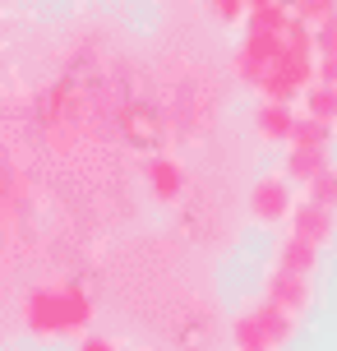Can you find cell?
Listing matches in <instances>:
<instances>
[{
  "mask_svg": "<svg viewBox=\"0 0 337 351\" xmlns=\"http://www.w3.org/2000/svg\"><path fill=\"white\" fill-rule=\"evenodd\" d=\"M92 305L88 287L74 278H42L18 296V324L23 333L37 342H65V337H84L92 333Z\"/></svg>",
  "mask_w": 337,
  "mask_h": 351,
  "instance_id": "6da1fadb",
  "label": "cell"
},
{
  "mask_svg": "<svg viewBox=\"0 0 337 351\" xmlns=\"http://www.w3.org/2000/svg\"><path fill=\"white\" fill-rule=\"evenodd\" d=\"M231 333H236V351H273L296 333V319L282 315L273 300H245L240 315L231 319Z\"/></svg>",
  "mask_w": 337,
  "mask_h": 351,
  "instance_id": "7a4b0ae2",
  "label": "cell"
},
{
  "mask_svg": "<svg viewBox=\"0 0 337 351\" xmlns=\"http://www.w3.org/2000/svg\"><path fill=\"white\" fill-rule=\"evenodd\" d=\"M245 213L249 222H259V227H273V222H291V213H296V194H291V180L282 171L277 176H259L245 194Z\"/></svg>",
  "mask_w": 337,
  "mask_h": 351,
  "instance_id": "3957f363",
  "label": "cell"
},
{
  "mask_svg": "<svg viewBox=\"0 0 337 351\" xmlns=\"http://www.w3.org/2000/svg\"><path fill=\"white\" fill-rule=\"evenodd\" d=\"M264 300H273L282 315L301 319L310 305H314V287H310V278H296V273H282V268H273L264 278Z\"/></svg>",
  "mask_w": 337,
  "mask_h": 351,
  "instance_id": "277c9868",
  "label": "cell"
},
{
  "mask_svg": "<svg viewBox=\"0 0 337 351\" xmlns=\"http://www.w3.org/2000/svg\"><path fill=\"white\" fill-rule=\"evenodd\" d=\"M249 121H254V134L264 143H286V148H291V134H296V121H301V116L286 102H259Z\"/></svg>",
  "mask_w": 337,
  "mask_h": 351,
  "instance_id": "5b68a950",
  "label": "cell"
},
{
  "mask_svg": "<svg viewBox=\"0 0 337 351\" xmlns=\"http://www.w3.org/2000/svg\"><path fill=\"white\" fill-rule=\"evenodd\" d=\"M291 236H305V241H314V245H328L337 236V213H328L323 204H314V199H301L296 213H291Z\"/></svg>",
  "mask_w": 337,
  "mask_h": 351,
  "instance_id": "8992f818",
  "label": "cell"
},
{
  "mask_svg": "<svg viewBox=\"0 0 337 351\" xmlns=\"http://www.w3.org/2000/svg\"><path fill=\"white\" fill-rule=\"evenodd\" d=\"M185 185H190V176H185V167H180L176 158H153L148 162V194H153L158 204H176L180 194H185Z\"/></svg>",
  "mask_w": 337,
  "mask_h": 351,
  "instance_id": "52a82bcc",
  "label": "cell"
},
{
  "mask_svg": "<svg viewBox=\"0 0 337 351\" xmlns=\"http://www.w3.org/2000/svg\"><path fill=\"white\" fill-rule=\"evenodd\" d=\"M323 171H333V153H328V148H286V162H282L286 180L314 185Z\"/></svg>",
  "mask_w": 337,
  "mask_h": 351,
  "instance_id": "ba28073f",
  "label": "cell"
},
{
  "mask_svg": "<svg viewBox=\"0 0 337 351\" xmlns=\"http://www.w3.org/2000/svg\"><path fill=\"white\" fill-rule=\"evenodd\" d=\"M314 263H319V245H314V241H305V236H291V231H286L282 241H277V268H282V273L310 278V273H314Z\"/></svg>",
  "mask_w": 337,
  "mask_h": 351,
  "instance_id": "9c48e42d",
  "label": "cell"
},
{
  "mask_svg": "<svg viewBox=\"0 0 337 351\" xmlns=\"http://www.w3.org/2000/svg\"><path fill=\"white\" fill-rule=\"evenodd\" d=\"M314 47H319V84L337 88V19L314 33Z\"/></svg>",
  "mask_w": 337,
  "mask_h": 351,
  "instance_id": "30bf717a",
  "label": "cell"
},
{
  "mask_svg": "<svg viewBox=\"0 0 337 351\" xmlns=\"http://www.w3.org/2000/svg\"><path fill=\"white\" fill-rule=\"evenodd\" d=\"M305 116H314V121L337 130V88H328V84L310 88V93H305Z\"/></svg>",
  "mask_w": 337,
  "mask_h": 351,
  "instance_id": "8fae6325",
  "label": "cell"
},
{
  "mask_svg": "<svg viewBox=\"0 0 337 351\" xmlns=\"http://www.w3.org/2000/svg\"><path fill=\"white\" fill-rule=\"evenodd\" d=\"M328 143H333V125L314 121V116H301V121H296L291 148H328Z\"/></svg>",
  "mask_w": 337,
  "mask_h": 351,
  "instance_id": "7c38bea8",
  "label": "cell"
},
{
  "mask_svg": "<svg viewBox=\"0 0 337 351\" xmlns=\"http://www.w3.org/2000/svg\"><path fill=\"white\" fill-rule=\"evenodd\" d=\"M291 10H296L301 23H310V28L319 33V28H328V23L337 19V0H296Z\"/></svg>",
  "mask_w": 337,
  "mask_h": 351,
  "instance_id": "4fadbf2b",
  "label": "cell"
},
{
  "mask_svg": "<svg viewBox=\"0 0 337 351\" xmlns=\"http://www.w3.org/2000/svg\"><path fill=\"white\" fill-rule=\"evenodd\" d=\"M208 14H213L217 23H227V28H236V23H249V5L245 0H213Z\"/></svg>",
  "mask_w": 337,
  "mask_h": 351,
  "instance_id": "5bb4252c",
  "label": "cell"
},
{
  "mask_svg": "<svg viewBox=\"0 0 337 351\" xmlns=\"http://www.w3.org/2000/svg\"><path fill=\"white\" fill-rule=\"evenodd\" d=\"M310 199H314V204H323L328 213H337V167H333V171H323L319 180L310 185Z\"/></svg>",
  "mask_w": 337,
  "mask_h": 351,
  "instance_id": "9a60e30c",
  "label": "cell"
},
{
  "mask_svg": "<svg viewBox=\"0 0 337 351\" xmlns=\"http://www.w3.org/2000/svg\"><path fill=\"white\" fill-rule=\"evenodd\" d=\"M74 351H121V337H111V333H88Z\"/></svg>",
  "mask_w": 337,
  "mask_h": 351,
  "instance_id": "2e32d148",
  "label": "cell"
},
{
  "mask_svg": "<svg viewBox=\"0 0 337 351\" xmlns=\"http://www.w3.org/2000/svg\"><path fill=\"white\" fill-rule=\"evenodd\" d=\"M139 351H166V347H139Z\"/></svg>",
  "mask_w": 337,
  "mask_h": 351,
  "instance_id": "e0dca14e",
  "label": "cell"
}]
</instances>
